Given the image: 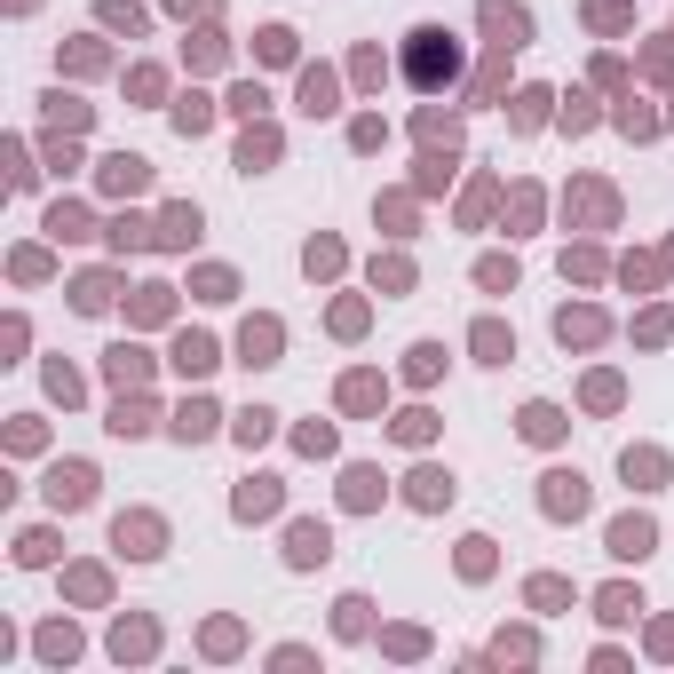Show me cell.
<instances>
[{
	"label": "cell",
	"instance_id": "14",
	"mask_svg": "<svg viewBox=\"0 0 674 674\" xmlns=\"http://www.w3.org/2000/svg\"><path fill=\"white\" fill-rule=\"evenodd\" d=\"M238 349H246V365H270V349H278V326H270V318H262V326H246V341H238Z\"/></svg>",
	"mask_w": 674,
	"mask_h": 674
},
{
	"label": "cell",
	"instance_id": "7",
	"mask_svg": "<svg viewBox=\"0 0 674 674\" xmlns=\"http://www.w3.org/2000/svg\"><path fill=\"white\" fill-rule=\"evenodd\" d=\"M104 183H112V191H143V183H151V167H143L135 151H119V159H104Z\"/></svg>",
	"mask_w": 674,
	"mask_h": 674
},
{
	"label": "cell",
	"instance_id": "16",
	"mask_svg": "<svg viewBox=\"0 0 674 674\" xmlns=\"http://www.w3.org/2000/svg\"><path fill=\"white\" fill-rule=\"evenodd\" d=\"M556 334H563V341H595V334H603V318H595V310H563Z\"/></svg>",
	"mask_w": 674,
	"mask_h": 674
},
{
	"label": "cell",
	"instance_id": "26",
	"mask_svg": "<svg viewBox=\"0 0 674 674\" xmlns=\"http://www.w3.org/2000/svg\"><path fill=\"white\" fill-rule=\"evenodd\" d=\"M635 611H643V603H635L627 587H611V595H603V619H635Z\"/></svg>",
	"mask_w": 674,
	"mask_h": 674
},
{
	"label": "cell",
	"instance_id": "22",
	"mask_svg": "<svg viewBox=\"0 0 674 674\" xmlns=\"http://www.w3.org/2000/svg\"><path fill=\"white\" fill-rule=\"evenodd\" d=\"M270 508H278L270 484H246V492H238V516H270Z\"/></svg>",
	"mask_w": 674,
	"mask_h": 674
},
{
	"label": "cell",
	"instance_id": "21",
	"mask_svg": "<svg viewBox=\"0 0 674 674\" xmlns=\"http://www.w3.org/2000/svg\"><path fill=\"white\" fill-rule=\"evenodd\" d=\"M207 429H215V405H183L175 413V437H207Z\"/></svg>",
	"mask_w": 674,
	"mask_h": 674
},
{
	"label": "cell",
	"instance_id": "24",
	"mask_svg": "<svg viewBox=\"0 0 674 674\" xmlns=\"http://www.w3.org/2000/svg\"><path fill=\"white\" fill-rule=\"evenodd\" d=\"M175 127H183V135H199V127H207V104H199V96H183V104H175Z\"/></svg>",
	"mask_w": 674,
	"mask_h": 674
},
{
	"label": "cell",
	"instance_id": "19",
	"mask_svg": "<svg viewBox=\"0 0 674 674\" xmlns=\"http://www.w3.org/2000/svg\"><path fill=\"white\" fill-rule=\"evenodd\" d=\"M72 302H80V310H104V302H112V278H104V270H96V278H80V286H72Z\"/></svg>",
	"mask_w": 674,
	"mask_h": 674
},
{
	"label": "cell",
	"instance_id": "9",
	"mask_svg": "<svg viewBox=\"0 0 674 674\" xmlns=\"http://www.w3.org/2000/svg\"><path fill=\"white\" fill-rule=\"evenodd\" d=\"M159 238H167V246H191V238H199V207H167V215H159Z\"/></svg>",
	"mask_w": 674,
	"mask_h": 674
},
{
	"label": "cell",
	"instance_id": "12",
	"mask_svg": "<svg viewBox=\"0 0 674 674\" xmlns=\"http://www.w3.org/2000/svg\"><path fill=\"white\" fill-rule=\"evenodd\" d=\"M112 429H119V437H143V429H151V405H143V397H119Z\"/></svg>",
	"mask_w": 674,
	"mask_h": 674
},
{
	"label": "cell",
	"instance_id": "27",
	"mask_svg": "<svg viewBox=\"0 0 674 674\" xmlns=\"http://www.w3.org/2000/svg\"><path fill=\"white\" fill-rule=\"evenodd\" d=\"M16 556H24V563H48V556H56V540H48V532H24V548H16Z\"/></svg>",
	"mask_w": 674,
	"mask_h": 674
},
{
	"label": "cell",
	"instance_id": "4",
	"mask_svg": "<svg viewBox=\"0 0 674 674\" xmlns=\"http://www.w3.org/2000/svg\"><path fill=\"white\" fill-rule=\"evenodd\" d=\"M484 32H492V48H524V40H532L524 8H492V16H484Z\"/></svg>",
	"mask_w": 674,
	"mask_h": 674
},
{
	"label": "cell",
	"instance_id": "23",
	"mask_svg": "<svg viewBox=\"0 0 674 674\" xmlns=\"http://www.w3.org/2000/svg\"><path fill=\"white\" fill-rule=\"evenodd\" d=\"M48 230H56V238H88V215H80V207H56Z\"/></svg>",
	"mask_w": 674,
	"mask_h": 674
},
{
	"label": "cell",
	"instance_id": "17",
	"mask_svg": "<svg viewBox=\"0 0 674 674\" xmlns=\"http://www.w3.org/2000/svg\"><path fill=\"white\" fill-rule=\"evenodd\" d=\"M413 500H421V508H437V500H452V476H437V468H421V476H413Z\"/></svg>",
	"mask_w": 674,
	"mask_h": 674
},
{
	"label": "cell",
	"instance_id": "8",
	"mask_svg": "<svg viewBox=\"0 0 674 674\" xmlns=\"http://www.w3.org/2000/svg\"><path fill=\"white\" fill-rule=\"evenodd\" d=\"M270 159H278V135H270V127H254V135L238 143V167H246V175H262Z\"/></svg>",
	"mask_w": 674,
	"mask_h": 674
},
{
	"label": "cell",
	"instance_id": "13",
	"mask_svg": "<svg viewBox=\"0 0 674 674\" xmlns=\"http://www.w3.org/2000/svg\"><path fill=\"white\" fill-rule=\"evenodd\" d=\"M556 429H563V413H556V405H524V437H532V445H548Z\"/></svg>",
	"mask_w": 674,
	"mask_h": 674
},
{
	"label": "cell",
	"instance_id": "25",
	"mask_svg": "<svg viewBox=\"0 0 674 674\" xmlns=\"http://www.w3.org/2000/svg\"><path fill=\"white\" fill-rule=\"evenodd\" d=\"M476 349H484V365H500V357H508V334H500V326H476Z\"/></svg>",
	"mask_w": 674,
	"mask_h": 674
},
{
	"label": "cell",
	"instance_id": "10",
	"mask_svg": "<svg viewBox=\"0 0 674 674\" xmlns=\"http://www.w3.org/2000/svg\"><path fill=\"white\" fill-rule=\"evenodd\" d=\"M175 365H183V373H207V365H215V341H207V334H183V341H175Z\"/></svg>",
	"mask_w": 674,
	"mask_h": 674
},
{
	"label": "cell",
	"instance_id": "18",
	"mask_svg": "<svg viewBox=\"0 0 674 674\" xmlns=\"http://www.w3.org/2000/svg\"><path fill=\"white\" fill-rule=\"evenodd\" d=\"M302 104H310V112H334V72H310V80H302Z\"/></svg>",
	"mask_w": 674,
	"mask_h": 674
},
{
	"label": "cell",
	"instance_id": "3",
	"mask_svg": "<svg viewBox=\"0 0 674 674\" xmlns=\"http://www.w3.org/2000/svg\"><path fill=\"white\" fill-rule=\"evenodd\" d=\"M127 556H159V516H119V532H112Z\"/></svg>",
	"mask_w": 674,
	"mask_h": 674
},
{
	"label": "cell",
	"instance_id": "6",
	"mask_svg": "<svg viewBox=\"0 0 674 674\" xmlns=\"http://www.w3.org/2000/svg\"><path fill=\"white\" fill-rule=\"evenodd\" d=\"M651 540H659V532H651L643 516H627V524H611V556H651Z\"/></svg>",
	"mask_w": 674,
	"mask_h": 674
},
{
	"label": "cell",
	"instance_id": "11",
	"mask_svg": "<svg viewBox=\"0 0 674 674\" xmlns=\"http://www.w3.org/2000/svg\"><path fill=\"white\" fill-rule=\"evenodd\" d=\"M294 563H326V524H294Z\"/></svg>",
	"mask_w": 674,
	"mask_h": 674
},
{
	"label": "cell",
	"instance_id": "1",
	"mask_svg": "<svg viewBox=\"0 0 674 674\" xmlns=\"http://www.w3.org/2000/svg\"><path fill=\"white\" fill-rule=\"evenodd\" d=\"M452 72H460V48H452V32H445V24H421V32L405 40V80H413L421 96H437Z\"/></svg>",
	"mask_w": 674,
	"mask_h": 674
},
{
	"label": "cell",
	"instance_id": "15",
	"mask_svg": "<svg viewBox=\"0 0 674 674\" xmlns=\"http://www.w3.org/2000/svg\"><path fill=\"white\" fill-rule=\"evenodd\" d=\"M143 373H151V357H143V349H112V381H119V389H135Z\"/></svg>",
	"mask_w": 674,
	"mask_h": 674
},
{
	"label": "cell",
	"instance_id": "5",
	"mask_svg": "<svg viewBox=\"0 0 674 674\" xmlns=\"http://www.w3.org/2000/svg\"><path fill=\"white\" fill-rule=\"evenodd\" d=\"M579 508H587V484H579V476H548V516H579Z\"/></svg>",
	"mask_w": 674,
	"mask_h": 674
},
{
	"label": "cell",
	"instance_id": "20",
	"mask_svg": "<svg viewBox=\"0 0 674 674\" xmlns=\"http://www.w3.org/2000/svg\"><path fill=\"white\" fill-rule=\"evenodd\" d=\"M373 397H381V381H373V373H349V381H341V405H357V413H365Z\"/></svg>",
	"mask_w": 674,
	"mask_h": 674
},
{
	"label": "cell",
	"instance_id": "2",
	"mask_svg": "<svg viewBox=\"0 0 674 674\" xmlns=\"http://www.w3.org/2000/svg\"><path fill=\"white\" fill-rule=\"evenodd\" d=\"M88 492H96V468H80V460H64V468L48 476V500H56V508H88Z\"/></svg>",
	"mask_w": 674,
	"mask_h": 674
}]
</instances>
